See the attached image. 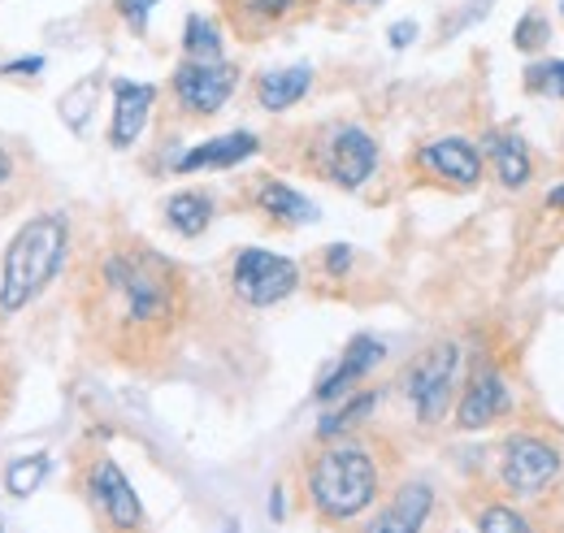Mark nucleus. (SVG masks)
<instances>
[{
  "label": "nucleus",
  "instance_id": "f257e3e1",
  "mask_svg": "<svg viewBox=\"0 0 564 533\" xmlns=\"http://www.w3.org/2000/svg\"><path fill=\"white\" fill-rule=\"evenodd\" d=\"M100 286L109 295V308L118 313L122 330L156 334L165 330L183 308L178 269L148 248H122L100 265Z\"/></svg>",
  "mask_w": 564,
  "mask_h": 533
},
{
  "label": "nucleus",
  "instance_id": "f03ea898",
  "mask_svg": "<svg viewBox=\"0 0 564 533\" xmlns=\"http://www.w3.org/2000/svg\"><path fill=\"white\" fill-rule=\"evenodd\" d=\"M66 257V217L62 213H44L31 217L26 226H18V235L4 248L0 261V313L18 317L31 300H40V291L57 278Z\"/></svg>",
  "mask_w": 564,
  "mask_h": 533
},
{
  "label": "nucleus",
  "instance_id": "7ed1b4c3",
  "mask_svg": "<svg viewBox=\"0 0 564 533\" xmlns=\"http://www.w3.org/2000/svg\"><path fill=\"white\" fill-rule=\"evenodd\" d=\"M308 494L326 521L360 516L378 494L373 452L365 443H352V438H330V447L317 452V460L308 468Z\"/></svg>",
  "mask_w": 564,
  "mask_h": 533
},
{
  "label": "nucleus",
  "instance_id": "20e7f679",
  "mask_svg": "<svg viewBox=\"0 0 564 533\" xmlns=\"http://www.w3.org/2000/svg\"><path fill=\"white\" fill-rule=\"evenodd\" d=\"M456 369H460V347L456 342H434L404 369V395L417 407L422 425H438L456 395Z\"/></svg>",
  "mask_w": 564,
  "mask_h": 533
},
{
  "label": "nucleus",
  "instance_id": "39448f33",
  "mask_svg": "<svg viewBox=\"0 0 564 533\" xmlns=\"http://www.w3.org/2000/svg\"><path fill=\"white\" fill-rule=\"evenodd\" d=\"M230 286L248 308H274L300 286V265L270 248H243L230 265Z\"/></svg>",
  "mask_w": 564,
  "mask_h": 533
},
{
  "label": "nucleus",
  "instance_id": "423d86ee",
  "mask_svg": "<svg viewBox=\"0 0 564 533\" xmlns=\"http://www.w3.org/2000/svg\"><path fill=\"white\" fill-rule=\"evenodd\" d=\"M174 100L192 113V118H213L239 87V66L230 62H183L170 78Z\"/></svg>",
  "mask_w": 564,
  "mask_h": 533
},
{
  "label": "nucleus",
  "instance_id": "0eeeda50",
  "mask_svg": "<svg viewBox=\"0 0 564 533\" xmlns=\"http://www.w3.org/2000/svg\"><path fill=\"white\" fill-rule=\"evenodd\" d=\"M378 170V143L373 134L360 127H335L322 139V174L344 187V192H360Z\"/></svg>",
  "mask_w": 564,
  "mask_h": 533
},
{
  "label": "nucleus",
  "instance_id": "6e6552de",
  "mask_svg": "<svg viewBox=\"0 0 564 533\" xmlns=\"http://www.w3.org/2000/svg\"><path fill=\"white\" fill-rule=\"evenodd\" d=\"M561 472V452L534 434H517L503 443V460H499V481L512 494H539L552 477Z\"/></svg>",
  "mask_w": 564,
  "mask_h": 533
},
{
  "label": "nucleus",
  "instance_id": "1a4fd4ad",
  "mask_svg": "<svg viewBox=\"0 0 564 533\" xmlns=\"http://www.w3.org/2000/svg\"><path fill=\"white\" fill-rule=\"evenodd\" d=\"M87 494H91V503H96V512L113 525V530H140L143 525V503L140 494H135V486H131V477L122 472V468L113 465L109 456H100L91 472H87Z\"/></svg>",
  "mask_w": 564,
  "mask_h": 533
},
{
  "label": "nucleus",
  "instance_id": "9d476101",
  "mask_svg": "<svg viewBox=\"0 0 564 533\" xmlns=\"http://www.w3.org/2000/svg\"><path fill=\"white\" fill-rule=\"evenodd\" d=\"M417 170L434 174L447 187H478L482 183V152L469 139H434L417 152Z\"/></svg>",
  "mask_w": 564,
  "mask_h": 533
},
{
  "label": "nucleus",
  "instance_id": "9b49d317",
  "mask_svg": "<svg viewBox=\"0 0 564 533\" xmlns=\"http://www.w3.org/2000/svg\"><path fill=\"white\" fill-rule=\"evenodd\" d=\"M382 356H387V347L373 338V334H356L352 342L344 347V356H339V365L317 382V403H335V400H344L348 391H352L356 382H365L378 365H382Z\"/></svg>",
  "mask_w": 564,
  "mask_h": 533
},
{
  "label": "nucleus",
  "instance_id": "f8f14e48",
  "mask_svg": "<svg viewBox=\"0 0 564 533\" xmlns=\"http://www.w3.org/2000/svg\"><path fill=\"white\" fill-rule=\"evenodd\" d=\"M156 105V87L135 83V78H113V122H109V143L131 148L148 127V113Z\"/></svg>",
  "mask_w": 564,
  "mask_h": 533
},
{
  "label": "nucleus",
  "instance_id": "ddd939ff",
  "mask_svg": "<svg viewBox=\"0 0 564 533\" xmlns=\"http://www.w3.org/2000/svg\"><path fill=\"white\" fill-rule=\"evenodd\" d=\"M508 387L495 369H478L474 382L465 387V395L456 403V429H487L491 421H499L508 412Z\"/></svg>",
  "mask_w": 564,
  "mask_h": 533
},
{
  "label": "nucleus",
  "instance_id": "4468645a",
  "mask_svg": "<svg viewBox=\"0 0 564 533\" xmlns=\"http://www.w3.org/2000/svg\"><path fill=\"white\" fill-rule=\"evenodd\" d=\"M430 512H434V490L425 481H404L365 533H422Z\"/></svg>",
  "mask_w": 564,
  "mask_h": 533
},
{
  "label": "nucleus",
  "instance_id": "2eb2a0df",
  "mask_svg": "<svg viewBox=\"0 0 564 533\" xmlns=\"http://www.w3.org/2000/svg\"><path fill=\"white\" fill-rule=\"evenodd\" d=\"M257 148H261V139H257V134H248V131L217 134V139H205L200 148L183 152V156L174 161V174H196V170H230V165H239V161L257 156Z\"/></svg>",
  "mask_w": 564,
  "mask_h": 533
},
{
  "label": "nucleus",
  "instance_id": "dca6fc26",
  "mask_svg": "<svg viewBox=\"0 0 564 533\" xmlns=\"http://www.w3.org/2000/svg\"><path fill=\"white\" fill-rule=\"evenodd\" d=\"M313 87V69L308 66H286V69H265L257 78V105L270 109V113H282L291 105H300Z\"/></svg>",
  "mask_w": 564,
  "mask_h": 533
},
{
  "label": "nucleus",
  "instance_id": "f3484780",
  "mask_svg": "<svg viewBox=\"0 0 564 533\" xmlns=\"http://www.w3.org/2000/svg\"><path fill=\"white\" fill-rule=\"evenodd\" d=\"M257 208H261L270 221H279V226H308V221H317V208L304 200L295 187L279 183V178H265V183L257 187Z\"/></svg>",
  "mask_w": 564,
  "mask_h": 533
},
{
  "label": "nucleus",
  "instance_id": "a211bd4d",
  "mask_svg": "<svg viewBox=\"0 0 564 533\" xmlns=\"http://www.w3.org/2000/svg\"><path fill=\"white\" fill-rule=\"evenodd\" d=\"M487 152H491V170L499 174L503 187H525L534 178V161H530V148L521 134H491Z\"/></svg>",
  "mask_w": 564,
  "mask_h": 533
},
{
  "label": "nucleus",
  "instance_id": "6ab92c4d",
  "mask_svg": "<svg viewBox=\"0 0 564 533\" xmlns=\"http://www.w3.org/2000/svg\"><path fill=\"white\" fill-rule=\"evenodd\" d=\"M165 221L183 239H200L213 221V196L209 192H178L165 200Z\"/></svg>",
  "mask_w": 564,
  "mask_h": 533
},
{
  "label": "nucleus",
  "instance_id": "aec40b11",
  "mask_svg": "<svg viewBox=\"0 0 564 533\" xmlns=\"http://www.w3.org/2000/svg\"><path fill=\"white\" fill-rule=\"evenodd\" d=\"M48 452H31V456H18L13 465L4 468V486H9V494L13 499H31L40 486H44V477H48Z\"/></svg>",
  "mask_w": 564,
  "mask_h": 533
},
{
  "label": "nucleus",
  "instance_id": "412c9836",
  "mask_svg": "<svg viewBox=\"0 0 564 533\" xmlns=\"http://www.w3.org/2000/svg\"><path fill=\"white\" fill-rule=\"evenodd\" d=\"M183 53H187V62H221V31H217V22L192 13L187 26H183Z\"/></svg>",
  "mask_w": 564,
  "mask_h": 533
},
{
  "label": "nucleus",
  "instance_id": "4be33fe9",
  "mask_svg": "<svg viewBox=\"0 0 564 533\" xmlns=\"http://www.w3.org/2000/svg\"><path fill=\"white\" fill-rule=\"evenodd\" d=\"M373 403H378V395H373V391H360V395H352V400L344 403V407L326 412V416L317 421V438H322V443H330V438L348 434V429H352L360 416H369V412H373Z\"/></svg>",
  "mask_w": 564,
  "mask_h": 533
},
{
  "label": "nucleus",
  "instance_id": "5701e85b",
  "mask_svg": "<svg viewBox=\"0 0 564 533\" xmlns=\"http://www.w3.org/2000/svg\"><path fill=\"white\" fill-rule=\"evenodd\" d=\"M304 0H235V18H243L252 31L257 26H270V22H282L300 9Z\"/></svg>",
  "mask_w": 564,
  "mask_h": 533
},
{
  "label": "nucleus",
  "instance_id": "b1692460",
  "mask_svg": "<svg viewBox=\"0 0 564 533\" xmlns=\"http://www.w3.org/2000/svg\"><path fill=\"white\" fill-rule=\"evenodd\" d=\"M478 533H534V525L517 512V508H503V503H491L478 512Z\"/></svg>",
  "mask_w": 564,
  "mask_h": 533
},
{
  "label": "nucleus",
  "instance_id": "393cba45",
  "mask_svg": "<svg viewBox=\"0 0 564 533\" xmlns=\"http://www.w3.org/2000/svg\"><path fill=\"white\" fill-rule=\"evenodd\" d=\"M543 40H547V22H543V13H525V18L517 22V31H512V44H517L521 53L543 48Z\"/></svg>",
  "mask_w": 564,
  "mask_h": 533
},
{
  "label": "nucleus",
  "instance_id": "a878e982",
  "mask_svg": "<svg viewBox=\"0 0 564 533\" xmlns=\"http://www.w3.org/2000/svg\"><path fill=\"white\" fill-rule=\"evenodd\" d=\"M525 87H530V91H552V96H564V62H552V66H530Z\"/></svg>",
  "mask_w": 564,
  "mask_h": 533
},
{
  "label": "nucleus",
  "instance_id": "bb28decb",
  "mask_svg": "<svg viewBox=\"0 0 564 533\" xmlns=\"http://www.w3.org/2000/svg\"><path fill=\"white\" fill-rule=\"evenodd\" d=\"M113 4H118L122 22H127L135 35H143V31H148V13L156 9V0H113Z\"/></svg>",
  "mask_w": 564,
  "mask_h": 533
},
{
  "label": "nucleus",
  "instance_id": "cd10ccee",
  "mask_svg": "<svg viewBox=\"0 0 564 533\" xmlns=\"http://www.w3.org/2000/svg\"><path fill=\"white\" fill-rule=\"evenodd\" d=\"M348 265H352V248H348V243H330V248H326V273H330V278H344Z\"/></svg>",
  "mask_w": 564,
  "mask_h": 533
},
{
  "label": "nucleus",
  "instance_id": "c85d7f7f",
  "mask_svg": "<svg viewBox=\"0 0 564 533\" xmlns=\"http://www.w3.org/2000/svg\"><path fill=\"white\" fill-rule=\"evenodd\" d=\"M9 78H35L40 69H44V57H18V62H9V66H0Z\"/></svg>",
  "mask_w": 564,
  "mask_h": 533
},
{
  "label": "nucleus",
  "instance_id": "c756f323",
  "mask_svg": "<svg viewBox=\"0 0 564 533\" xmlns=\"http://www.w3.org/2000/svg\"><path fill=\"white\" fill-rule=\"evenodd\" d=\"M413 35H417V22H395L391 26V48H409Z\"/></svg>",
  "mask_w": 564,
  "mask_h": 533
},
{
  "label": "nucleus",
  "instance_id": "7c9ffc66",
  "mask_svg": "<svg viewBox=\"0 0 564 533\" xmlns=\"http://www.w3.org/2000/svg\"><path fill=\"white\" fill-rule=\"evenodd\" d=\"M270 516L282 521L286 516V499H282V486H274V494H270Z\"/></svg>",
  "mask_w": 564,
  "mask_h": 533
},
{
  "label": "nucleus",
  "instance_id": "2f4dec72",
  "mask_svg": "<svg viewBox=\"0 0 564 533\" xmlns=\"http://www.w3.org/2000/svg\"><path fill=\"white\" fill-rule=\"evenodd\" d=\"M9 178H13V161H9V152L0 148V187H4Z\"/></svg>",
  "mask_w": 564,
  "mask_h": 533
},
{
  "label": "nucleus",
  "instance_id": "473e14b6",
  "mask_svg": "<svg viewBox=\"0 0 564 533\" xmlns=\"http://www.w3.org/2000/svg\"><path fill=\"white\" fill-rule=\"evenodd\" d=\"M547 208H561V213H564V183H561V187H552V192H547Z\"/></svg>",
  "mask_w": 564,
  "mask_h": 533
},
{
  "label": "nucleus",
  "instance_id": "72a5a7b5",
  "mask_svg": "<svg viewBox=\"0 0 564 533\" xmlns=\"http://www.w3.org/2000/svg\"><path fill=\"white\" fill-rule=\"evenodd\" d=\"M344 4H378V0H344Z\"/></svg>",
  "mask_w": 564,
  "mask_h": 533
},
{
  "label": "nucleus",
  "instance_id": "f704fd0d",
  "mask_svg": "<svg viewBox=\"0 0 564 533\" xmlns=\"http://www.w3.org/2000/svg\"><path fill=\"white\" fill-rule=\"evenodd\" d=\"M0 533H4V521H0Z\"/></svg>",
  "mask_w": 564,
  "mask_h": 533
},
{
  "label": "nucleus",
  "instance_id": "c9c22d12",
  "mask_svg": "<svg viewBox=\"0 0 564 533\" xmlns=\"http://www.w3.org/2000/svg\"><path fill=\"white\" fill-rule=\"evenodd\" d=\"M482 4H491V0H482Z\"/></svg>",
  "mask_w": 564,
  "mask_h": 533
}]
</instances>
